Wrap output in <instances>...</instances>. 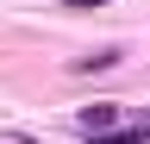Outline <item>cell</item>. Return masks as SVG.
I'll return each mask as SVG.
<instances>
[{
    "label": "cell",
    "instance_id": "obj_3",
    "mask_svg": "<svg viewBox=\"0 0 150 144\" xmlns=\"http://www.w3.org/2000/svg\"><path fill=\"white\" fill-rule=\"evenodd\" d=\"M119 57H125V50H119V44H106V50H88V57H75V69H112Z\"/></svg>",
    "mask_w": 150,
    "mask_h": 144
},
{
    "label": "cell",
    "instance_id": "obj_2",
    "mask_svg": "<svg viewBox=\"0 0 150 144\" xmlns=\"http://www.w3.org/2000/svg\"><path fill=\"white\" fill-rule=\"evenodd\" d=\"M144 138H150V125H112V132L88 138V144H144Z\"/></svg>",
    "mask_w": 150,
    "mask_h": 144
},
{
    "label": "cell",
    "instance_id": "obj_1",
    "mask_svg": "<svg viewBox=\"0 0 150 144\" xmlns=\"http://www.w3.org/2000/svg\"><path fill=\"white\" fill-rule=\"evenodd\" d=\"M112 125H119V100H94V106H81V132H88V138L112 132Z\"/></svg>",
    "mask_w": 150,
    "mask_h": 144
},
{
    "label": "cell",
    "instance_id": "obj_4",
    "mask_svg": "<svg viewBox=\"0 0 150 144\" xmlns=\"http://www.w3.org/2000/svg\"><path fill=\"white\" fill-rule=\"evenodd\" d=\"M94 6H106V0H63V13H94Z\"/></svg>",
    "mask_w": 150,
    "mask_h": 144
}]
</instances>
